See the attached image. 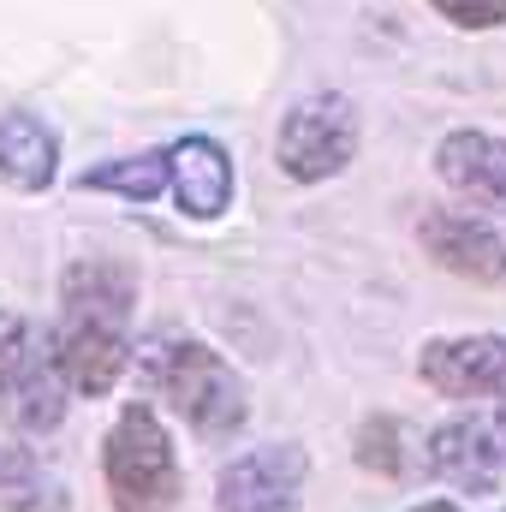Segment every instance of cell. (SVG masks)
I'll return each mask as SVG.
<instances>
[{
  "instance_id": "3957f363",
  "label": "cell",
  "mask_w": 506,
  "mask_h": 512,
  "mask_svg": "<svg viewBox=\"0 0 506 512\" xmlns=\"http://www.w3.org/2000/svg\"><path fill=\"white\" fill-rule=\"evenodd\" d=\"M102 483L114 512H179L185 471L155 405H126L102 441Z\"/></svg>"
},
{
  "instance_id": "5b68a950",
  "label": "cell",
  "mask_w": 506,
  "mask_h": 512,
  "mask_svg": "<svg viewBox=\"0 0 506 512\" xmlns=\"http://www.w3.org/2000/svg\"><path fill=\"white\" fill-rule=\"evenodd\" d=\"M0 417L18 435H48L66 417V382H60L54 346L24 316L0 328Z\"/></svg>"
},
{
  "instance_id": "9a60e30c",
  "label": "cell",
  "mask_w": 506,
  "mask_h": 512,
  "mask_svg": "<svg viewBox=\"0 0 506 512\" xmlns=\"http://www.w3.org/2000/svg\"><path fill=\"white\" fill-rule=\"evenodd\" d=\"M358 465L376 477H399L405 471V447H399V417H370L358 429Z\"/></svg>"
},
{
  "instance_id": "52a82bcc",
  "label": "cell",
  "mask_w": 506,
  "mask_h": 512,
  "mask_svg": "<svg viewBox=\"0 0 506 512\" xmlns=\"http://www.w3.org/2000/svg\"><path fill=\"white\" fill-rule=\"evenodd\" d=\"M310 483V453L298 441H268L221 465L215 512H292Z\"/></svg>"
},
{
  "instance_id": "30bf717a",
  "label": "cell",
  "mask_w": 506,
  "mask_h": 512,
  "mask_svg": "<svg viewBox=\"0 0 506 512\" xmlns=\"http://www.w3.org/2000/svg\"><path fill=\"white\" fill-rule=\"evenodd\" d=\"M233 191H239V173L215 137L191 131V137L167 143V197L185 221H221L233 209Z\"/></svg>"
},
{
  "instance_id": "7c38bea8",
  "label": "cell",
  "mask_w": 506,
  "mask_h": 512,
  "mask_svg": "<svg viewBox=\"0 0 506 512\" xmlns=\"http://www.w3.org/2000/svg\"><path fill=\"white\" fill-rule=\"evenodd\" d=\"M0 179L24 197L48 191L60 179V131L48 126L42 114H0Z\"/></svg>"
},
{
  "instance_id": "9c48e42d",
  "label": "cell",
  "mask_w": 506,
  "mask_h": 512,
  "mask_svg": "<svg viewBox=\"0 0 506 512\" xmlns=\"http://www.w3.org/2000/svg\"><path fill=\"white\" fill-rule=\"evenodd\" d=\"M417 239L435 268L471 280V286H506V233L477 209H423Z\"/></svg>"
},
{
  "instance_id": "7a4b0ae2",
  "label": "cell",
  "mask_w": 506,
  "mask_h": 512,
  "mask_svg": "<svg viewBox=\"0 0 506 512\" xmlns=\"http://www.w3.org/2000/svg\"><path fill=\"white\" fill-rule=\"evenodd\" d=\"M137 376L155 399H167L197 441H233L251 423L245 376L197 334H155L137 358Z\"/></svg>"
},
{
  "instance_id": "ba28073f",
  "label": "cell",
  "mask_w": 506,
  "mask_h": 512,
  "mask_svg": "<svg viewBox=\"0 0 506 512\" xmlns=\"http://www.w3.org/2000/svg\"><path fill=\"white\" fill-rule=\"evenodd\" d=\"M417 376L429 393L441 399H489L506 405V334H441V340H423L417 352Z\"/></svg>"
},
{
  "instance_id": "e0dca14e",
  "label": "cell",
  "mask_w": 506,
  "mask_h": 512,
  "mask_svg": "<svg viewBox=\"0 0 506 512\" xmlns=\"http://www.w3.org/2000/svg\"><path fill=\"white\" fill-rule=\"evenodd\" d=\"M411 512H465L459 501H429V507H411Z\"/></svg>"
},
{
  "instance_id": "4fadbf2b",
  "label": "cell",
  "mask_w": 506,
  "mask_h": 512,
  "mask_svg": "<svg viewBox=\"0 0 506 512\" xmlns=\"http://www.w3.org/2000/svg\"><path fill=\"white\" fill-rule=\"evenodd\" d=\"M78 191H108L126 203H155L167 197V149H137V155H114L78 173Z\"/></svg>"
},
{
  "instance_id": "8fae6325",
  "label": "cell",
  "mask_w": 506,
  "mask_h": 512,
  "mask_svg": "<svg viewBox=\"0 0 506 512\" xmlns=\"http://www.w3.org/2000/svg\"><path fill=\"white\" fill-rule=\"evenodd\" d=\"M435 173L477 215H501L506 221V137H495V131H447L435 143Z\"/></svg>"
},
{
  "instance_id": "2e32d148",
  "label": "cell",
  "mask_w": 506,
  "mask_h": 512,
  "mask_svg": "<svg viewBox=\"0 0 506 512\" xmlns=\"http://www.w3.org/2000/svg\"><path fill=\"white\" fill-rule=\"evenodd\" d=\"M447 24H459V30H495L506 24V0H429Z\"/></svg>"
},
{
  "instance_id": "277c9868",
  "label": "cell",
  "mask_w": 506,
  "mask_h": 512,
  "mask_svg": "<svg viewBox=\"0 0 506 512\" xmlns=\"http://www.w3.org/2000/svg\"><path fill=\"white\" fill-rule=\"evenodd\" d=\"M358 143H364V120H358L352 96L310 90L280 114L274 161H280V173L292 185H322V179H334V173H346L358 161Z\"/></svg>"
},
{
  "instance_id": "5bb4252c",
  "label": "cell",
  "mask_w": 506,
  "mask_h": 512,
  "mask_svg": "<svg viewBox=\"0 0 506 512\" xmlns=\"http://www.w3.org/2000/svg\"><path fill=\"white\" fill-rule=\"evenodd\" d=\"M42 489H48V477H42L36 453L0 441V512H36L42 507Z\"/></svg>"
},
{
  "instance_id": "6da1fadb",
  "label": "cell",
  "mask_w": 506,
  "mask_h": 512,
  "mask_svg": "<svg viewBox=\"0 0 506 512\" xmlns=\"http://www.w3.org/2000/svg\"><path fill=\"white\" fill-rule=\"evenodd\" d=\"M131 310H137V268L120 256H78L60 274V316L48 328L54 364L66 393L108 399L131 370Z\"/></svg>"
},
{
  "instance_id": "8992f818",
  "label": "cell",
  "mask_w": 506,
  "mask_h": 512,
  "mask_svg": "<svg viewBox=\"0 0 506 512\" xmlns=\"http://www.w3.org/2000/svg\"><path fill=\"white\" fill-rule=\"evenodd\" d=\"M423 471L465 495H495L506 483V411H459L429 429Z\"/></svg>"
}]
</instances>
